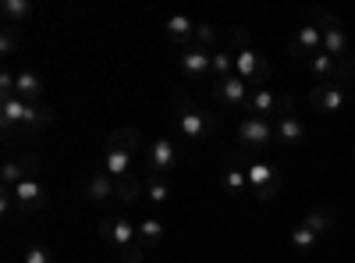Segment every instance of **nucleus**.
I'll use <instances>...</instances> for the list:
<instances>
[{"label":"nucleus","instance_id":"nucleus-21","mask_svg":"<svg viewBox=\"0 0 355 263\" xmlns=\"http://www.w3.org/2000/svg\"><path fill=\"white\" fill-rule=\"evenodd\" d=\"M0 15H4L8 25L21 28V22L33 15V0H0Z\"/></svg>","mask_w":355,"mask_h":263},{"label":"nucleus","instance_id":"nucleus-9","mask_svg":"<svg viewBox=\"0 0 355 263\" xmlns=\"http://www.w3.org/2000/svg\"><path fill=\"white\" fill-rule=\"evenodd\" d=\"M178 164H182V153H178V142L160 135L150 142V150H146V167H150V174H164L167 178V171H174Z\"/></svg>","mask_w":355,"mask_h":263},{"label":"nucleus","instance_id":"nucleus-27","mask_svg":"<svg viewBox=\"0 0 355 263\" xmlns=\"http://www.w3.org/2000/svg\"><path fill=\"white\" fill-rule=\"evenodd\" d=\"M18 46H21V28L4 25V33H0V53H4V57H15Z\"/></svg>","mask_w":355,"mask_h":263},{"label":"nucleus","instance_id":"nucleus-3","mask_svg":"<svg viewBox=\"0 0 355 263\" xmlns=\"http://www.w3.org/2000/svg\"><path fill=\"white\" fill-rule=\"evenodd\" d=\"M100 239L117 253L121 263H142L146 249L139 246V224H132L128 217H103L100 221Z\"/></svg>","mask_w":355,"mask_h":263},{"label":"nucleus","instance_id":"nucleus-19","mask_svg":"<svg viewBox=\"0 0 355 263\" xmlns=\"http://www.w3.org/2000/svg\"><path fill=\"white\" fill-rule=\"evenodd\" d=\"M85 196H89V203H107L110 196H117V178H110L107 171L89 174V182H85Z\"/></svg>","mask_w":355,"mask_h":263},{"label":"nucleus","instance_id":"nucleus-17","mask_svg":"<svg viewBox=\"0 0 355 263\" xmlns=\"http://www.w3.org/2000/svg\"><path fill=\"white\" fill-rule=\"evenodd\" d=\"M323 50V33H320V25H302L299 33H295V40H291V53L295 57H313V53H320Z\"/></svg>","mask_w":355,"mask_h":263},{"label":"nucleus","instance_id":"nucleus-4","mask_svg":"<svg viewBox=\"0 0 355 263\" xmlns=\"http://www.w3.org/2000/svg\"><path fill=\"white\" fill-rule=\"evenodd\" d=\"M234 75H239L245 85H256V90H263V82L270 78V61L252 46V36L245 33V28H234Z\"/></svg>","mask_w":355,"mask_h":263},{"label":"nucleus","instance_id":"nucleus-22","mask_svg":"<svg viewBox=\"0 0 355 263\" xmlns=\"http://www.w3.org/2000/svg\"><path fill=\"white\" fill-rule=\"evenodd\" d=\"M160 242H164V224H160L157 217L139 221V246H142V249H157Z\"/></svg>","mask_w":355,"mask_h":263},{"label":"nucleus","instance_id":"nucleus-16","mask_svg":"<svg viewBox=\"0 0 355 263\" xmlns=\"http://www.w3.org/2000/svg\"><path fill=\"white\" fill-rule=\"evenodd\" d=\"M15 93H18V100H25V103H43V96H46V82H43L40 71L21 68V71L15 75Z\"/></svg>","mask_w":355,"mask_h":263},{"label":"nucleus","instance_id":"nucleus-28","mask_svg":"<svg viewBox=\"0 0 355 263\" xmlns=\"http://www.w3.org/2000/svg\"><path fill=\"white\" fill-rule=\"evenodd\" d=\"M320 242V235L309 228V224H299V228H291V246L295 249H313Z\"/></svg>","mask_w":355,"mask_h":263},{"label":"nucleus","instance_id":"nucleus-1","mask_svg":"<svg viewBox=\"0 0 355 263\" xmlns=\"http://www.w3.org/2000/svg\"><path fill=\"white\" fill-rule=\"evenodd\" d=\"M53 107L46 103H25V100H8V103H0V128H4V142L11 146L15 142V132H43L53 125Z\"/></svg>","mask_w":355,"mask_h":263},{"label":"nucleus","instance_id":"nucleus-30","mask_svg":"<svg viewBox=\"0 0 355 263\" xmlns=\"http://www.w3.org/2000/svg\"><path fill=\"white\" fill-rule=\"evenodd\" d=\"M214 75H217V78H227V75H234V53L214 50Z\"/></svg>","mask_w":355,"mask_h":263},{"label":"nucleus","instance_id":"nucleus-7","mask_svg":"<svg viewBox=\"0 0 355 263\" xmlns=\"http://www.w3.org/2000/svg\"><path fill=\"white\" fill-rule=\"evenodd\" d=\"M245 178H249V189L256 192L259 203H270V199L281 192V174H277L270 164H263V160H249Z\"/></svg>","mask_w":355,"mask_h":263},{"label":"nucleus","instance_id":"nucleus-25","mask_svg":"<svg viewBox=\"0 0 355 263\" xmlns=\"http://www.w3.org/2000/svg\"><path fill=\"white\" fill-rule=\"evenodd\" d=\"M142 192H146V185H142L139 174H132V178H125V182H117V199H121V203H135Z\"/></svg>","mask_w":355,"mask_h":263},{"label":"nucleus","instance_id":"nucleus-23","mask_svg":"<svg viewBox=\"0 0 355 263\" xmlns=\"http://www.w3.org/2000/svg\"><path fill=\"white\" fill-rule=\"evenodd\" d=\"M142 185H146V199L157 203V207H164V203L171 199V185H167L164 174H146Z\"/></svg>","mask_w":355,"mask_h":263},{"label":"nucleus","instance_id":"nucleus-18","mask_svg":"<svg viewBox=\"0 0 355 263\" xmlns=\"http://www.w3.org/2000/svg\"><path fill=\"white\" fill-rule=\"evenodd\" d=\"M274 132H277V142L281 146H302L306 142V125L295 118V114H284V118H277V125H274Z\"/></svg>","mask_w":355,"mask_h":263},{"label":"nucleus","instance_id":"nucleus-13","mask_svg":"<svg viewBox=\"0 0 355 263\" xmlns=\"http://www.w3.org/2000/svg\"><path fill=\"white\" fill-rule=\"evenodd\" d=\"M43 203H46V185L36 178V174L15 185V210L18 214H36Z\"/></svg>","mask_w":355,"mask_h":263},{"label":"nucleus","instance_id":"nucleus-32","mask_svg":"<svg viewBox=\"0 0 355 263\" xmlns=\"http://www.w3.org/2000/svg\"><path fill=\"white\" fill-rule=\"evenodd\" d=\"M352 157H355V142H352Z\"/></svg>","mask_w":355,"mask_h":263},{"label":"nucleus","instance_id":"nucleus-10","mask_svg":"<svg viewBox=\"0 0 355 263\" xmlns=\"http://www.w3.org/2000/svg\"><path fill=\"white\" fill-rule=\"evenodd\" d=\"M239 142H242V150H266V146H274L277 142L274 121H266V118H242Z\"/></svg>","mask_w":355,"mask_h":263},{"label":"nucleus","instance_id":"nucleus-6","mask_svg":"<svg viewBox=\"0 0 355 263\" xmlns=\"http://www.w3.org/2000/svg\"><path fill=\"white\" fill-rule=\"evenodd\" d=\"M245 114H249V118H266V121L284 118V114H291V96L288 93H274V90H266V85H263V90L249 93Z\"/></svg>","mask_w":355,"mask_h":263},{"label":"nucleus","instance_id":"nucleus-20","mask_svg":"<svg viewBox=\"0 0 355 263\" xmlns=\"http://www.w3.org/2000/svg\"><path fill=\"white\" fill-rule=\"evenodd\" d=\"M164 33H167L171 43H189V46H192V40H196V22H192L189 15H171V18L164 22Z\"/></svg>","mask_w":355,"mask_h":263},{"label":"nucleus","instance_id":"nucleus-26","mask_svg":"<svg viewBox=\"0 0 355 263\" xmlns=\"http://www.w3.org/2000/svg\"><path fill=\"white\" fill-rule=\"evenodd\" d=\"M302 224H309L313 231H316V235L323 239V235H331V231H334V217L327 214V210H313V214H306V221Z\"/></svg>","mask_w":355,"mask_h":263},{"label":"nucleus","instance_id":"nucleus-2","mask_svg":"<svg viewBox=\"0 0 355 263\" xmlns=\"http://www.w3.org/2000/svg\"><path fill=\"white\" fill-rule=\"evenodd\" d=\"M139 142H142V132H139V128H132V125H128V128L110 132L107 150H103V171L110 174V178L125 182V178H132V174H139V171H135Z\"/></svg>","mask_w":355,"mask_h":263},{"label":"nucleus","instance_id":"nucleus-15","mask_svg":"<svg viewBox=\"0 0 355 263\" xmlns=\"http://www.w3.org/2000/svg\"><path fill=\"white\" fill-rule=\"evenodd\" d=\"M36 167H40V160H36L33 153L8 157V160H4V171H0V185H4V189H15L18 182L33 178V174H36Z\"/></svg>","mask_w":355,"mask_h":263},{"label":"nucleus","instance_id":"nucleus-5","mask_svg":"<svg viewBox=\"0 0 355 263\" xmlns=\"http://www.w3.org/2000/svg\"><path fill=\"white\" fill-rule=\"evenodd\" d=\"M174 125H178V132H182L189 142L214 139L217 128H220L217 114L202 110V107H196V103H189V100H178V103H174Z\"/></svg>","mask_w":355,"mask_h":263},{"label":"nucleus","instance_id":"nucleus-11","mask_svg":"<svg viewBox=\"0 0 355 263\" xmlns=\"http://www.w3.org/2000/svg\"><path fill=\"white\" fill-rule=\"evenodd\" d=\"M214 100L227 110H245L249 103V85L239 78V75H227V78H217L214 82Z\"/></svg>","mask_w":355,"mask_h":263},{"label":"nucleus","instance_id":"nucleus-29","mask_svg":"<svg viewBox=\"0 0 355 263\" xmlns=\"http://www.w3.org/2000/svg\"><path fill=\"white\" fill-rule=\"evenodd\" d=\"M214 43H217V28H214L210 22H196V40H192V46L210 50Z\"/></svg>","mask_w":355,"mask_h":263},{"label":"nucleus","instance_id":"nucleus-8","mask_svg":"<svg viewBox=\"0 0 355 263\" xmlns=\"http://www.w3.org/2000/svg\"><path fill=\"white\" fill-rule=\"evenodd\" d=\"M309 103H313L316 114H341L352 103V96H348L345 82H323V85H316V90L309 93Z\"/></svg>","mask_w":355,"mask_h":263},{"label":"nucleus","instance_id":"nucleus-12","mask_svg":"<svg viewBox=\"0 0 355 263\" xmlns=\"http://www.w3.org/2000/svg\"><path fill=\"white\" fill-rule=\"evenodd\" d=\"M178 68H182V75L192 78V82H206L214 71V53L199 50V46H185L182 57H178Z\"/></svg>","mask_w":355,"mask_h":263},{"label":"nucleus","instance_id":"nucleus-24","mask_svg":"<svg viewBox=\"0 0 355 263\" xmlns=\"http://www.w3.org/2000/svg\"><path fill=\"white\" fill-rule=\"evenodd\" d=\"M224 189H227L231 196H242V192L249 189V178H245V167H239V164H231V167L224 171Z\"/></svg>","mask_w":355,"mask_h":263},{"label":"nucleus","instance_id":"nucleus-31","mask_svg":"<svg viewBox=\"0 0 355 263\" xmlns=\"http://www.w3.org/2000/svg\"><path fill=\"white\" fill-rule=\"evenodd\" d=\"M21 263H53V256H50V249H43V246H28V249L21 253Z\"/></svg>","mask_w":355,"mask_h":263},{"label":"nucleus","instance_id":"nucleus-14","mask_svg":"<svg viewBox=\"0 0 355 263\" xmlns=\"http://www.w3.org/2000/svg\"><path fill=\"white\" fill-rule=\"evenodd\" d=\"M320 33H323V50L341 61V57L348 53V33H345L341 18H334V15H320Z\"/></svg>","mask_w":355,"mask_h":263}]
</instances>
